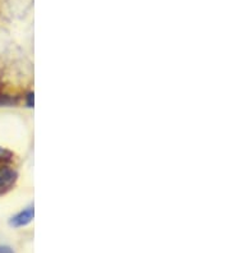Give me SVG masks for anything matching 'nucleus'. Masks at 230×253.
<instances>
[{
	"instance_id": "nucleus-2",
	"label": "nucleus",
	"mask_w": 230,
	"mask_h": 253,
	"mask_svg": "<svg viewBox=\"0 0 230 253\" xmlns=\"http://www.w3.org/2000/svg\"><path fill=\"white\" fill-rule=\"evenodd\" d=\"M34 206L27 207L26 210L21 211L19 213H17L15 216L12 217L10 220V225L14 226V228H22V226L28 225L32 220H34Z\"/></svg>"
},
{
	"instance_id": "nucleus-4",
	"label": "nucleus",
	"mask_w": 230,
	"mask_h": 253,
	"mask_svg": "<svg viewBox=\"0 0 230 253\" xmlns=\"http://www.w3.org/2000/svg\"><path fill=\"white\" fill-rule=\"evenodd\" d=\"M0 253H14V251L6 246H0Z\"/></svg>"
},
{
	"instance_id": "nucleus-1",
	"label": "nucleus",
	"mask_w": 230,
	"mask_h": 253,
	"mask_svg": "<svg viewBox=\"0 0 230 253\" xmlns=\"http://www.w3.org/2000/svg\"><path fill=\"white\" fill-rule=\"evenodd\" d=\"M17 173L9 168H0V193L9 191L17 182Z\"/></svg>"
},
{
	"instance_id": "nucleus-5",
	"label": "nucleus",
	"mask_w": 230,
	"mask_h": 253,
	"mask_svg": "<svg viewBox=\"0 0 230 253\" xmlns=\"http://www.w3.org/2000/svg\"><path fill=\"white\" fill-rule=\"evenodd\" d=\"M28 105H30V106L34 105V95H32V93L28 96Z\"/></svg>"
},
{
	"instance_id": "nucleus-3",
	"label": "nucleus",
	"mask_w": 230,
	"mask_h": 253,
	"mask_svg": "<svg viewBox=\"0 0 230 253\" xmlns=\"http://www.w3.org/2000/svg\"><path fill=\"white\" fill-rule=\"evenodd\" d=\"M12 159V154L8 150L0 148V164H4L6 161H9Z\"/></svg>"
}]
</instances>
